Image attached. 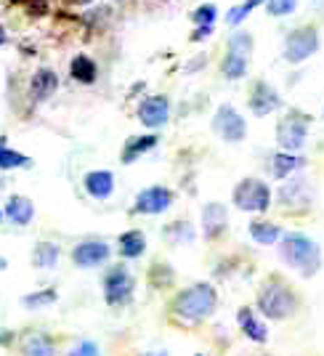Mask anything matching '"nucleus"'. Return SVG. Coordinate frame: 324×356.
<instances>
[{
  "label": "nucleus",
  "instance_id": "f257e3e1",
  "mask_svg": "<svg viewBox=\"0 0 324 356\" xmlns=\"http://www.w3.org/2000/svg\"><path fill=\"white\" fill-rule=\"evenodd\" d=\"M282 258L287 261V266L300 271L303 277H314L319 266H322V250L319 245L311 237L300 234V232H290L284 234V239L280 242Z\"/></svg>",
  "mask_w": 324,
  "mask_h": 356
},
{
  "label": "nucleus",
  "instance_id": "f03ea898",
  "mask_svg": "<svg viewBox=\"0 0 324 356\" xmlns=\"http://www.w3.org/2000/svg\"><path fill=\"white\" fill-rule=\"evenodd\" d=\"M216 303H218V296H216L213 284L197 282L186 287L184 293H178L173 300V314L184 322H200L216 312Z\"/></svg>",
  "mask_w": 324,
  "mask_h": 356
},
{
  "label": "nucleus",
  "instance_id": "7ed1b4c3",
  "mask_svg": "<svg viewBox=\"0 0 324 356\" xmlns=\"http://www.w3.org/2000/svg\"><path fill=\"white\" fill-rule=\"evenodd\" d=\"M258 306H261V314L268 316V319H287L298 309V298H295V293L284 282L271 280V282H266L261 287Z\"/></svg>",
  "mask_w": 324,
  "mask_h": 356
},
{
  "label": "nucleus",
  "instance_id": "20e7f679",
  "mask_svg": "<svg viewBox=\"0 0 324 356\" xmlns=\"http://www.w3.org/2000/svg\"><path fill=\"white\" fill-rule=\"evenodd\" d=\"M271 202V189L268 184L258 181V178H245L239 181L234 189V205L239 210H248V213H261L268 208Z\"/></svg>",
  "mask_w": 324,
  "mask_h": 356
},
{
  "label": "nucleus",
  "instance_id": "39448f33",
  "mask_svg": "<svg viewBox=\"0 0 324 356\" xmlns=\"http://www.w3.org/2000/svg\"><path fill=\"white\" fill-rule=\"evenodd\" d=\"M306 136H309V118L303 112H290L277 125V141L284 152H298L306 144Z\"/></svg>",
  "mask_w": 324,
  "mask_h": 356
},
{
  "label": "nucleus",
  "instance_id": "423d86ee",
  "mask_svg": "<svg viewBox=\"0 0 324 356\" xmlns=\"http://www.w3.org/2000/svg\"><path fill=\"white\" fill-rule=\"evenodd\" d=\"M250 48H252V38L248 32H239L232 38L229 43V51L223 56V74L232 77V80H239L248 72V61H250Z\"/></svg>",
  "mask_w": 324,
  "mask_h": 356
},
{
  "label": "nucleus",
  "instance_id": "0eeeda50",
  "mask_svg": "<svg viewBox=\"0 0 324 356\" xmlns=\"http://www.w3.org/2000/svg\"><path fill=\"white\" fill-rule=\"evenodd\" d=\"M319 51V32L314 27H298L287 35V43H284V59L290 64H300L309 56H314Z\"/></svg>",
  "mask_w": 324,
  "mask_h": 356
},
{
  "label": "nucleus",
  "instance_id": "6e6552de",
  "mask_svg": "<svg viewBox=\"0 0 324 356\" xmlns=\"http://www.w3.org/2000/svg\"><path fill=\"white\" fill-rule=\"evenodd\" d=\"M104 298L109 306H125L133 298V277L125 266H115L104 280Z\"/></svg>",
  "mask_w": 324,
  "mask_h": 356
},
{
  "label": "nucleus",
  "instance_id": "1a4fd4ad",
  "mask_svg": "<svg viewBox=\"0 0 324 356\" xmlns=\"http://www.w3.org/2000/svg\"><path fill=\"white\" fill-rule=\"evenodd\" d=\"M213 131L221 136L223 141L236 144V141H242V138H245L248 125H245V120H242V115L236 112L234 106L223 104L221 109L216 112V118H213Z\"/></svg>",
  "mask_w": 324,
  "mask_h": 356
},
{
  "label": "nucleus",
  "instance_id": "9d476101",
  "mask_svg": "<svg viewBox=\"0 0 324 356\" xmlns=\"http://www.w3.org/2000/svg\"><path fill=\"white\" fill-rule=\"evenodd\" d=\"M280 202L290 210H306L314 205V184L309 178H293L280 189Z\"/></svg>",
  "mask_w": 324,
  "mask_h": 356
},
{
  "label": "nucleus",
  "instance_id": "9b49d317",
  "mask_svg": "<svg viewBox=\"0 0 324 356\" xmlns=\"http://www.w3.org/2000/svg\"><path fill=\"white\" fill-rule=\"evenodd\" d=\"M170 202H173V192L170 189H165V186H149V189H144V192L136 197L133 210L136 213H144V216H157V213L170 208Z\"/></svg>",
  "mask_w": 324,
  "mask_h": 356
},
{
  "label": "nucleus",
  "instance_id": "f8f14e48",
  "mask_svg": "<svg viewBox=\"0 0 324 356\" xmlns=\"http://www.w3.org/2000/svg\"><path fill=\"white\" fill-rule=\"evenodd\" d=\"M168 115H170V104H168L165 96H149L147 102H141V106H138V120L147 128H160V125H165Z\"/></svg>",
  "mask_w": 324,
  "mask_h": 356
},
{
  "label": "nucleus",
  "instance_id": "ddd939ff",
  "mask_svg": "<svg viewBox=\"0 0 324 356\" xmlns=\"http://www.w3.org/2000/svg\"><path fill=\"white\" fill-rule=\"evenodd\" d=\"M109 258V245L104 242H83L72 250V261L80 268H93Z\"/></svg>",
  "mask_w": 324,
  "mask_h": 356
},
{
  "label": "nucleus",
  "instance_id": "4468645a",
  "mask_svg": "<svg viewBox=\"0 0 324 356\" xmlns=\"http://www.w3.org/2000/svg\"><path fill=\"white\" fill-rule=\"evenodd\" d=\"M280 93L271 88V86H266V83H255V88L250 93V109L252 115H258V118H266L268 112H274L277 106H280Z\"/></svg>",
  "mask_w": 324,
  "mask_h": 356
},
{
  "label": "nucleus",
  "instance_id": "2eb2a0df",
  "mask_svg": "<svg viewBox=\"0 0 324 356\" xmlns=\"http://www.w3.org/2000/svg\"><path fill=\"white\" fill-rule=\"evenodd\" d=\"M229 223V216H226V208L221 202H210L202 210V229H205V237L207 239H216L226 229Z\"/></svg>",
  "mask_w": 324,
  "mask_h": 356
},
{
  "label": "nucleus",
  "instance_id": "dca6fc26",
  "mask_svg": "<svg viewBox=\"0 0 324 356\" xmlns=\"http://www.w3.org/2000/svg\"><path fill=\"white\" fill-rule=\"evenodd\" d=\"M86 189H88L90 197H96V200H106L112 189H115V178L109 170H90L88 176H86Z\"/></svg>",
  "mask_w": 324,
  "mask_h": 356
},
{
  "label": "nucleus",
  "instance_id": "f3484780",
  "mask_svg": "<svg viewBox=\"0 0 324 356\" xmlns=\"http://www.w3.org/2000/svg\"><path fill=\"white\" fill-rule=\"evenodd\" d=\"M303 165H306V160L298 157L295 152H280V154L271 157V173H274V178H290Z\"/></svg>",
  "mask_w": 324,
  "mask_h": 356
},
{
  "label": "nucleus",
  "instance_id": "a211bd4d",
  "mask_svg": "<svg viewBox=\"0 0 324 356\" xmlns=\"http://www.w3.org/2000/svg\"><path fill=\"white\" fill-rule=\"evenodd\" d=\"M56 88H59V77H56L54 70H38L35 72V77H32V96L38 102H45Z\"/></svg>",
  "mask_w": 324,
  "mask_h": 356
},
{
  "label": "nucleus",
  "instance_id": "6ab92c4d",
  "mask_svg": "<svg viewBox=\"0 0 324 356\" xmlns=\"http://www.w3.org/2000/svg\"><path fill=\"white\" fill-rule=\"evenodd\" d=\"M6 216L16 226H27L32 221V216H35V208H32V202L27 197H11L8 205H6Z\"/></svg>",
  "mask_w": 324,
  "mask_h": 356
},
{
  "label": "nucleus",
  "instance_id": "aec40b11",
  "mask_svg": "<svg viewBox=\"0 0 324 356\" xmlns=\"http://www.w3.org/2000/svg\"><path fill=\"white\" fill-rule=\"evenodd\" d=\"M236 319H239V327H242V332L250 338V341L255 343H266V338H268V332H266V327L255 319V314L250 312V309H242V312L236 314Z\"/></svg>",
  "mask_w": 324,
  "mask_h": 356
},
{
  "label": "nucleus",
  "instance_id": "412c9836",
  "mask_svg": "<svg viewBox=\"0 0 324 356\" xmlns=\"http://www.w3.org/2000/svg\"><path fill=\"white\" fill-rule=\"evenodd\" d=\"M144 248H147V237L141 234V232H125L122 237H120V245L118 250L122 258H138L141 252H144Z\"/></svg>",
  "mask_w": 324,
  "mask_h": 356
},
{
  "label": "nucleus",
  "instance_id": "4be33fe9",
  "mask_svg": "<svg viewBox=\"0 0 324 356\" xmlns=\"http://www.w3.org/2000/svg\"><path fill=\"white\" fill-rule=\"evenodd\" d=\"M250 234L258 245H274L280 239V226L277 223H268V221H255L250 223Z\"/></svg>",
  "mask_w": 324,
  "mask_h": 356
},
{
  "label": "nucleus",
  "instance_id": "5701e85b",
  "mask_svg": "<svg viewBox=\"0 0 324 356\" xmlns=\"http://www.w3.org/2000/svg\"><path fill=\"white\" fill-rule=\"evenodd\" d=\"M70 72H72V77L77 83H86V86H88V83L96 80V64H93V59H88V56H74Z\"/></svg>",
  "mask_w": 324,
  "mask_h": 356
},
{
  "label": "nucleus",
  "instance_id": "b1692460",
  "mask_svg": "<svg viewBox=\"0 0 324 356\" xmlns=\"http://www.w3.org/2000/svg\"><path fill=\"white\" fill-rule=\"evenodd\" d=\"M152 147H157V136H138V138H131V141H128V147H125L122 160H125V163H133L138 154L149 152Z\"/></svg>",
  "mask_w": 324,
  "mask_h": 356
},
{
  "label": "nucleus",
  "instance_id": "393cba45",
  "mask_svg": "<svg viewBox=\"0 0 324 356\" xmlns=\"http://www.w3.org/2000/svg\"><path fill=\"white\" fill-rule=\"evenodd\" d=\"M24 356H56V348L45 335H32L30 341L24 343Z\"/></svg>",
  "mask_w": 324,
  "mask_h": 356
},
{
  "label": "nucleus",
  "instance_id": "a878e982",
  "mask_svg": "<svg viewBox=\"0 0 324 356\" xmlns=\"http://www.w3.org/2000/svg\"><path fill=\"white\" fill-rule=\"evenodd\" d=\"M32 258H35V266L54 268L56 266V261H59V248L51 245V242H43V245H38V250H35Z\"/></svg>",
  "mask_w": 324,
  "mask_h": 356
},
{
  "label": "nucleus",
  "instance_id": "bb28decb",
  "mask_svg": "<svg viewBox=\"0 0 324 356\" xmlns=\"http://www.w3.org/2000/svg\"><path fill=\"white\" fill-rule=\"evenodd\" d=\"M30 160L24 157V154H19L14 149H6V144L0 141V170H11V168H22V165H27Z\"/></svg>",
  "mask_w": 324,
  "mask_h": 356
},
{
  "label": "nucleus",
  "instance_id": "cd10ccee",
  "mask_svg": "<svg viewBox=\"0 0 324 356\" xmlns=\"http://www.w3.org/2000/svg\"><path fill=\"white\" fill-rule=\"evenodd\" d=\"M264 0H248V3H242V6H236V8H232L229 14H226V22L229 24H239V22H245L248 19V14H250L252 8H258Z\"/></svg>",
  "mask_w": 324,
  "mask_h": 356
},
{
  "label": "nucleus",
  "instance_id": "c85d7f7f",
  "mask_svg": "<svg viewBox=\"0 0 324 356\" xmlns=\"http://www.w3.org/2000/svg\"><path fill=\"white\" fill-rule=\"evenodd\" d=\"M266 8L271 16H287L298 8V0H266Z\"/></svg>",
  "mask_w": 324,
  "mask_h": 356
},
{
  "label": "nucleus",
  "instance_id": "c756f323",
  "mask_svg": "<svg viewBox=\"0 0 324 356\" xmlns=\"http://www.w3.org/2000/svg\"><path fill=\"white\" fill-rule=\"evenodd\" d=\"M213 22H216V6H200L197 11H194V24L197 27H213Z\"/></svg>",
  "mask_w": 324,
  "mask_h": 356
},
{
  "label": "nucleus",
  "instance_id": "7c9ffc66",
  "mask_svg": "<svg viewBox=\"0 0 324 356\" xmlns=\"http://www.w3.org/2000/svg\"><path fill=\"white\" fill-rule=\"evenodd\" d=\"M54 300H56V290H43V293H35V296L24 298V303H27L30 309H38V306H48V303H54Z\"/></svg>",
  "mask_w": 324,
  "mask_h": 356
},
{
  "label": "nucleus",
  "instance_id": "2f4dec72",
  "mask_svg": "<svg viewBox=\"0 0 324 356\" xmlns=\"http://www.w3.org/2000/svg\"><path fill=\"white\" fill-rule=\"evenodd\" d=\"M70 356H102V351H99V346L93 341H83L80 346H74L72 351H70Z\"/></svg>",
  "mask_w": 324,
  "mask_h": 356
},
{
  "label": "nucleus",
  "instance_id": "473e14b6",
  "mask_svg": "<svg viewBox=\"0 0 324 356\" xmlns=\"http://www.w3.org/2000/svg\"><path fill=\"white\" fill-rule=\"evenodd\" d=\"M141 356H168L165 351H147V354H141Z\"/></svg>",
  "mask_w": 324,
  "mask_h": 356
},
{
  "label": "nucleus",
  "instance_id": "72a5a7b5",
  "mask_svg": "<svg viewBox=\"0 0 324 356\" xmlns=\"http://www.w3.org/2000/svg\"><path fill=\"white\" fill-rule=\"evenodd\" d=\"M6 43V30H3V27H0V45Z\"/></svg>",
  "mask_w": 324,
  "mask_h": 356
},
{
  "label": "nucleus",
  "instance_id": "f704fd0d",
  "mask_svg": "<svg viewBox=\"0 0 324 356\" xmlns=\"http://www.w3.org/2000/svg\"><path fill=\"white\" fill-rule=\"evenodd\" d=\"M74 3H90V0H74Z\"/></svg>",
  "mask_w": 324,
  "mask_h": 356
},
{
  "label": "nucleus",
  "instance_id": "c9c22d12",
  "mask_svg": "<svg viewBox=\"0 0 324 356\" xmlns=\"http://www.w3.org/2000/svg\"><path fill=\"white\" fill-rule=\"evenodd\" d=\"M3 266H6V261H3V258H0V268H3Z\"/></svg>",
  "mask_w": 324,
  "mask_h": 356
},
{
  "label": "nucleus",
  "instance_id": "e433bc0d",
  "mask_svg": "<svg viewBox=\"0 0 324 356\" xmlns=\"http://www.w3.org/2000/svg\"><path fill=\"white\" fill-rule=\"evenodd\" d=\"M0 216H3V213H0Z\"/></svg>",
  "mask_w": 324,
  "mask_h": 356
}]
</instances>
